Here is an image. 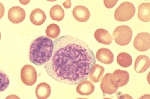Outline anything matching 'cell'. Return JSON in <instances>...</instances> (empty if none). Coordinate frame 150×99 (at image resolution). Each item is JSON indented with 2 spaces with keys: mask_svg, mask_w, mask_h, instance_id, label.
Here are the masks:
<instances>
[{
  "mask_svg": "<svg viewBox=\"0 0 150 99\" xmlns=\"http://www.w3.org/2000/svg\"><path fill=\"white\" fill-rule=\"evenodd\" d=\"M95 63L94 52L87 43L67 35L54 40L53 54L44 69L57 82L76 85L87 80Z\"/></svg>",
  "mask_w": 150,
  "mask_h": 99,
  "instance_id": "obj_1",
  "label": "cell"
},
{
  "mask_svg": "<svg viewBox=\"0 0 150 99\" xmlns=\"http://www.w3.org/2000/svg\"><path fill=\"white\" fill-rule=\"evenodd\" d=\"M54 50V41L48 37L41 36L31 43L29 51V59L31 63L42 66L48 63Z\"/></svg>",
  "mask_w": 150,
  "mask_h": 99,
  "instance_id": "obj_2",
  "label": "cell"
},
{
  "mask_svg": "<svg viewBox=\"0 0 150 99\" xmlns=\"http://www.w3.org/2000/svg\"><path fill=\"white\" fill-rule=\"evenodd\" d=\"M112 36L116 43L120 46H126L131 41L133 31L128 26H119L115 29Z\"/></svg>",
  "mask_w": 150,
  "mask_h": 99,
  "instance_id": "obj_3",
  "label": "cell"
},
{
  "mask_svg": "<svg viewBox=\"0 0 150 99\" xmlns=\"http://www.w3.org/2000/svg\"><path fill=\"white\" fill-rule=\"evenodd\" d=\"M136 8L133 3L130 2L122 3L115 13V19L119 22L129 21L135 15Z\"/></svg>",
  "mask_w": 150,
  "mask_h": 99,
  "instance_id": "obj_4",
  "label": "cell"
},
{
  "mask_svg": "<svg viewBox=\"0 0 150 99\" xmlns=\"http://www.w3.org/2000/svg\"><path fill=\"white\" fill-rule=\"evenodd\" d=\"M37 78V72L34 67L29 64L23 67L21 71V78L24 84L28 86L34 85Z\"/></svg>",
  "mask_w": 150,
  "mask_h": 99,
  "instance_id": "obj_5",
  "label": "cell"
},
{
  "mask_svg": "<svg viewBox=\"0 0 150 99\" xmlns=\"http://www.w3.org/2000/svg\"><path fill=\"white\" fill-rule=\"evenodd\" d=\"M134 46L139 51H146L150 48V35L148 33H140L134 41Z\"/></svg>",
  "mask_w": 150,
  "mask_h": 99,
  "instance_id": "obj_6",
  "label": "cell"
},
{
  "mask_svg": "<svg viewBox=\"0 0 150 99\" xmlns=\"http://www.w3.org/2000/svg\"><path fill=\"white\" fill-rule=\"evenodd\" d=\"M111 81L116 87H122L128 84L130 79V75L128 71L118 69L111 74Z\"/></svg>",
  "mask_w": 150,
  "mask_h": 99,
  "instance_id": "obj_7",
  "label": "cell"
},
{
  "mask_svg": "<svg viewBox=\"0 0 150 99\" xmlns=\"http://www.w3.org/2000/svg\"><path fill=\"white\" fill-rule=\"evenodd\" d=\"M26 13L24 9L19 6L11 8L8 12V19L13 24H19L26 18Z\"/></svg>",
  "mask_w": 150,
  "mask_h": 99,
  "instance_id": "obj_8",
  "label": "cell"
},
{
  "mask_svg": "<svg viewBox=\"0 0 150 99\" xmlns=\"http://www.w3.org/2000/svg\"><path fill=\"white\" fill-rule=\"evenodd\" d=\"M111 73H107L102 79L101 84V90L104 94L112 95L117 92L118 87H116L111 80Z\"/></svg>",
  "mask_w": 150,
  "mask_h": 99,
  "instance_id": "obj_9",
  "label": "cell"
},
{
  "mask_svg": "<svg viewBox=\"0 0 150 99\" xmlns=\"http://www.w3.org/2000/svg\"><path fill=\"white\" fill-rule=\"evenodd\" d=\"M73 15L77 21L84 22L88 21L90 17L89 9L84 6H77L74 8Z\"/></svg>",
  "mask_w": 150,
  "mask_h": 99,
  "instance_id": "obj_10",
  "label": "cell"
},
{
  "mask_svg": "<svg viewBox=\"0 0 150 99\" xmlns=\"http://www.w3.org/2000/svg\"><path fill=\"white\" fill-rule=\"evenodd\" d=\"M96 59L105 64H111L114 61V55L110 50L101 48L96 53Z\"/></svg>",
  "mask_w": 150,
  "mask_h": 99,
  "instance_id": "obj_11",
  "label": "cell"
},
{
  "mask_svg": "<svg viewBox=\"0 0 150 99\" xmlns=\"http://www.w3.org/2000/svg\"><path fill=\"white\" fill-rule=\"evenodd\" d=\"M150 66V58L146 55H140L135 61V71L138 73H144L149 68Z\"/></svg>",
  "mask_w": 150,
  "mask_h": 99,
  "instance_id": "obj_12",
  "label": "cell"
},
{
  "mask_svg": "<svg viewBox=\"0 0 150 99\" xmlns=\"http://www.w3.org/2000/svg\"><path fill=\"white\" fill-rule=\"evenodd\" d=\"M94 36L98 42L103 45H109L112 43V36L106 29H98L95 32Z\"/></svg>",
  "mask_w": 150,
  "mask_h": 99,
  "instance_id": "obj_13",
  "label": "cell"
},
{
  "mask_svg": "<svg viewBox=\"0 0 150 99\" xmlns=\"http://www.w3.org/2000/svg\"><path fill=\"white\" fill-rule=\"evenodd\" d=\"M46 15L42 10L36 9L33 10L30 14V19L33 24L35 26L42 25L46 20Z\"/></svg>",
  "mask_w": 150,
  "mask_h": 99,
  "instance_id": "obj_14",
  "label": "cell"
},
{
  "mask_svg": "<svg viewBox=\"0 0 150 99\" xmlns=\"http://www.w3.org/2000/svg\"><path fill=\"white\" fill-rule=\"evenodd\" d=\"M51 94L50 86L46 83L42 82L37 86L36 95L38 99H47Z\"/></svg>",
  "mask_w": 150,
  "mask_h": 99,
  "instance_id": "obj_15",
  "label": "cell"
},
{
  "mask_svg": "<svg viewBox=\"0 0 150 99\" xmlns=\"http://www.w3.org/2000/svg\"><path fill=\"white\" fill-rule=\"evenodd\" d=\"M104 72L105 69L102 66L99 64H95L89 74V79L93 83L99 82L103 78Z\"/></svg>",
  "mask_w": 150,
  "mask_h": 99,
  "instance_id": "obj_16",
  "label": "cell"
},
{
  "mask_svg": "<svg viewBox=\"0 0 150 99\" xmlns=\"http://www.w3.org/2000/svg\"><path fill=\"white\" fill-rule=\"evenodd\" d=\"M95 90V86L90 81L85 80L79 84L77 87V92L81 95H90Z\"/></svg>",
  "mask_w": 150,
  "mask_h": 99,
  "instance_id": "obj_17",
  "label": "cell"
},
{
  "mask_svg": "<svg viewBox=\"0 0 150 99\" xmlns=\"http://www.w3.org/2000/svg\"><path fill=\"white\" fill-rule=\"evenodd\" d=\"M138 16L139 19L143 22H149L150 21V3H143L138 8Z\"/></svg>",
  "mask_w": 150,
  "mask_h": 99,
  "instance_id": "obj_18",
  "label": "cell"
},
{
  "mask_svg": "<svg viewBox=\"0 0 150 99\" xmlns=\"http://www.w3.org/2000/svg\"><path fill=\"white\" fill-rule=\"evenodd\" d=\"M50 15L53 20L60 22L65 17V12L61 6L56 5L50 9Z\"/></svg>",
  "mask_w": 150,
  "mask_h": 99,
  "instance_id": "obj_19",
  "label": "cell"
},
{
  "mask_svg": "<svg viewBox=\"0 0 150 99\" xmlns=\"http://www.w3.org/2000/svg\"><path fill=\"white\" fill-rule=\"evenodd\" d=\"M117 60L118 64L124 68L130 67L133 62L131 56L129 54L125 52L120 53L117 56Z\"/></svg>",
  "mask_w": 150,
  "mask_h": 99,
  "instance_id": "obj_20",
  "label": "cell"
},
{
  "mask_svg": "<svg viewBox=\"0 0 150 99\" xmlns=\"http://www.w3.org/2000/svg\"><path fill=\"white\" fill-rule=\"evenodd\" d=\"M61 30L60 28L57 24H50L47 27L46 34L48 38L52 39H56L59 36Z\"/></svg>",
  "mask_w": 150,
  "mask_h": 99,
  "instance_id": "obj_21",
  "label": "cell"
},
{
  "mask_svg": "<svg viewBox=\"0 0 150 99\" xmlns=\"http://www.w3.org/2000/svg\"><path fill=\"white\" fill-rule=\"evenodd\" d=\"M10 78L4 70L0 68V93L4 92L9 87Z\"/></svg>",
  "mask_w": 150,
  "mask_h": 99,
  "instance_id": "obj_22",
  "label": "cell"
},
{
  "mask_svg": "<svg viewBox=\"0 0 150 99\" xmlns=\"http://www.w3.org/2000/svg\"><path fill=\"white\" fill-rule=\"evenodd\" d=\"M118 1H110L105 0L104 1V5L108 9H112L118 3Z\"/></svg>",
  "mask_w": 150,
  "mask_h": 99,
  "instance_id": "obj_23",
  "label": "cell"
},
{
  "mask_svg": "<svg viewBox=\"0 0 150 99\" xmlns=\"http://www.w3.org/2000/svg\"><path fill=\"white\" fill-rule=\"evenodd\" d=\"M5 7L0 2V19H2L5 14Z\"/></svg>",
  "mask_w": 150,
  "mask_h": 99,
  "instance_id": "obj_24",
  "label": "cell"
},
{
  "mask_svg": "<svg viewBox=\"0 0 150 99\" xmlns=\"http://www.w3.org/2000/svg\"><path fill=\"white\" fill-rule=\"evenodd\" d=\"M63 6L66 9H70L72 6V2L70 0L66 1L63 3Z\"/></svg>",
  "mask_w": 150,
  "mask_h": 99,
  "instance_id": "obj_25",
  "label": "cell"
},
{
  "mask_svg": "<svg viewBox=\"0 0 150 99\" xmlns=\"http://www.w3.org/2000/svg\"><path fill=\"white\" fill-rule=\"evenodd\" d=\"M119 99H133L132 96L128 94H124L122 95L119 98Z\"/></svg>",
  "mask_w": 150,
  "mask_h": 99,
  "instance_id": "obj_26",
  "label": "cell"
},
{
  "mask_svg": "<svg viewBox=\"0 0 150 99\" xmlns=\"http://www.w3.org/2000/svg\"><path fill=\"white\" fill-rule=\"evenodd\" d=\"M6 99H21L18 96L16 95H11L8 96Z\"/></svg>",
  "mask_w": 150,
  "mask_h": 99,
  "instance_id": "obj_27",
  "label": "cell"
},
{
  "mask_svg": "<svg viewBox=\"0 0 150 99\" xmlns=\"http://www.w3.org/2000/svg\"><path fill=\"white\" fill-rule=\"evenodd\" d=\"M139 99H150V95L149 94L145 95L142 96Z\"/></svg>",
  "mask_w": 150,
  "mask_h": 99,
  "instance_id": "obj_28",
  "label": "cell"
},
{
  "mask_svg": "<svg viewBox=\"0 0 150 99\" xmlns=\"http://www.w3.org/2000/svg\"><path fill=\"white\" fill-rule=\"evenodd\" d=\"M19 2L23 5H27L30 2V1H20Z\"/></svg>",
  "mask_w": 150,
  "mask_h": 99,
  "instance_id": "obj_29",
  "label": "cell"
},
{
  "mask_svg": "<svg viewBox=\"0 0 150 99\" xmlns=\"http://www.w3.org/2000/svg\"><path fill=\"white\" fill-rule=\"evenodd\" d=\"M1 32H0V40H1Z\"/></svg>",
  "mask_w": 150,
  "mask_h": 99,
  "instance_id": "obj_30",
  "label": "cell"
},
{
  "mask_svg": "<svg viewBox=\"0 0 150 99\" xmlns=\"http://www.w3.org/2000/svg\"><path fill=\"white\" fill-rule=\"evenodd\" d=\"M84 99V98H79V99Z\"/></svg>",
  "mask_w": 150,
  "mask_h": 99,
  "instance_id": "obj_31",
  "label": "cell"
},
{
  "mask_svg": "<svg viewBox=\"0 0 150 99\" xmlns=\"http://www.w3.org/2000/svg\"><path fill=\"white\" fill-rule=\"evenodd\" d=\"M110 99V98H105V99Z\"/></svg>",
  "mask_w": 150,
  "mask_h": 99,
  "instance_id": "obj_32",
  "label": "cell"
}]
</instances>
